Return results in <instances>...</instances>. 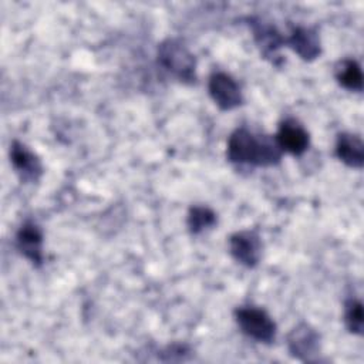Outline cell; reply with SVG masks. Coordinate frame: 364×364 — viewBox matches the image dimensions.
<instances>
[{"label": "cell", "mask_w": 364, "mask_h": 364, "mask_svg": "<svg viewBox=\"0 0 364 364\" xmlns=\"http://www.w3.org/2000/svg\"><path fill=\"white\" fill-rule=\"evenodd\" d=\"M282 152L274 138L257 136L247 128L235 129L226 148L228 159L237 165L272 166L280 162Z\"/></svg>", "instance_id": "obj_1"}, {"label": "cell", "mask_w": 364, "mask_h": 364, "mask_svg": "<svg viewBox=\"0 0 364 364\" xmlns=\"http://www.w3.org/2000/svg\"><path fill=\"white\" fill-rule=\"evenodd\" d=\"M159 64L182 82H193L196 61L189 48L176 38H168L158 47Z\"/></svg>", "instance_id": "obj_2"}, {"label": "cell", "mask_w": 364, "mask_h": 364, "mask_svg": "<svg viewBox=\"0 0 364 364\" xmlns=\"http://www.w3.org/2000/svg\"><path fill=\"white\" fill-rule=\"evenodd\" d=\"M235 317L239 328L247 337L260 343H272L274 340L276 323L263 309L242 306L235 310Z\"/></svg>", "instance_id": "obj_3"}, {"label": "cell", "mask_w": 364, "mask_h": 364, "mask_svg": "<svg viewBox=\"0 0 364 364\" xmlns=\"http://www.w3.org/2000/svg\"><path fill=\"white\" fill-rule=\"evenodd\" d=\"M208 88L215 104L223 111L233 109L243 102V95L239 84L226 73H213L209 77Z\"/></svg>", "instance_id": "obj_4"}, {"label": "cell", "mask_w": 364, "mask_h": 364, "mask_svg": "<svg viewBox=\"0 0 364 364\" xmlns=\"http://www.w3.org/2000/svg\"><path fill=\"white\" fill-rule=\"evenodd\" d=\"M230 255L236 262L246 267H255L262 256L260 237L253 230H240L229 239Z\"/></svg>", "instance_id": "obj_5"}, {"label": "cell", "mask_w": 364, "mask_h": 364, "mask_svg": "<svg viewBox=\"0 0 364 364\" xmlns=\"http://www.w3.org/2000/svg\"><path fill=\"white\" fill-rule=\"evenodd\" d=\"M287 346L294 357L310 361L320 351V337L314 328L301 323L289 333Z\"/></svg>", "instance_id": "obj_6"}, {"label": "cell", "mask_w": 364, "mask_h": 364, "mask_svg": "<svg viewBox=\"0 0 364 364\" xmlns=\"http://www.w3.org/2000/svg\"><path fill=\"white\" fill-rule=\"evenodd\" d=\"M274 139L283 152L301 155L309 148V132L296 119H286L279 125Z\"/></svg>", "instance_id": "obj_7"}, {"label": "cell", "mask_w": 364, "mask_h": 364, "mask_svg": "<svg viewBox=\"0 0 364 364\" xmlns=\"http://www.w3.org/2000/svg\"><path fill=\"white\" fill-rule=\"evenodd\" d=\"M10 161L24 182H34L43 173V166L38 156L18 141H13L10 145Z\"/></svg>", "instance_id": "obj_8"}, {"label": "cell", "mask_w": 364, "mask_h": 364, "mask_svg": "<svg viewBox=\"0 0 364 364\" xmlns=\"http://www.w3.org/2000/svg\"><path fill=\"white\" fill-rule=\"evenodd\" d=\"M16 245L18 252L38 266L43 263V232L34 222H26L17 232Z\"/></svg>", "instance_id": "obj_9"}, {"label": "cell", "mask_w": 364, "mask_h": 364, "mask_svg": "<svg viewBox=\"0 0 364 364\" xmlns=\"http://www.w3.org/2000/svg\"><path fill=\"white\" fill-rule=\"evenodd\" d=\"M286 44H289L291 50L306 61L314 60L321 53L318 34L310 27H294L291 34L286 38Z\"/></svg>", "instance_id": "obj_10"}, {"label": "cell", "mask_w": 364, "mask_h": 364, "mask_svg": "<svg viewBox=\"0 0 364 364\" xmlns=\"http://www.w3.org/2000/svg\"><path fill=\"white\" fill-rule=\"evenodd\" d=\"M336 155L347 166L360 169L364 164V145L360 136L343 132L337 136Z\"/></svg>", "instance_id": "obj_11"}, {"label": "cell", "mask_w": 364, "mask_h": 364, "mask_svg": "<svg viewBox=\"0 0 364 364\" xmlns=\"http://www.w3.org/2000/svg\"><path fill=\"white\" fill-rule=\"evenodd\" d=\"M250 26L255 34V40L259 44L264 57H276L277 50L286 43V38L274 28V26L266 24L260 20H250Z\"/></svg>", "instance_id": "obj_12"}, {"label": "cell", "mask_w": 364, "mask_h": 364, "mask_svg": "<svg viewBox=\"0 0 364 364\" xmlns=\"http://www.w3.org/2000/svg\"><path fill=\"white\" fill-rule=\"evenodd\" d=\"M336 78L340 85L350 91L363 90V74L357 61L346 58L336 65Z\"/></svg>", "instance_id": "obj_13"}, {"label": "cell", "mask_w": 364, "mask_h": 364, "mask_svg": "<svg viewBox=\"0 0 364 364\" xmlns=\"http://www.w3.org/2000/svg\"><path fill=\"white\" fill-rule=\"evenodd\" d=\"M216 223V215L206 206H193L188 215V226L192 233H200L202 230L212 228Z\"/></svg>", "instance_id": "obj_14"}, {"label": "cell", "mask_w": 364, "mask_h": 364, "mask_svg": "<svg viewBox=\"0 0 364 364\" xmlns=\"http://www.w3.org/2000/svg\"><path fill=\"white\" fill-rule=\"evenodd\" d=\"M346 324L351 333H363V304L360 300L350 299L346 303Z\"/></svg>", "instance_id": "obj_15"}]
</instances>
